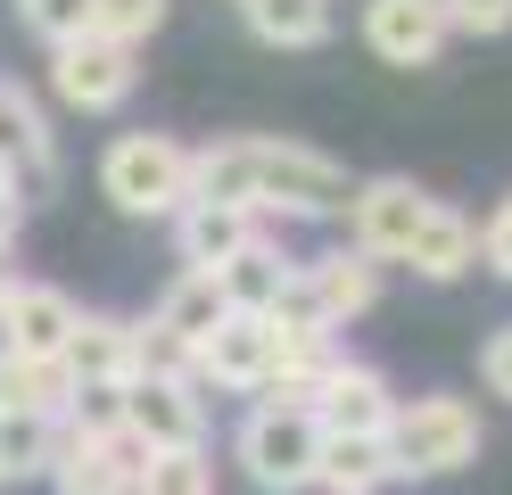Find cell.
<instances>
[{"instance_id": "1", "label": "cell", "mask_w": 512, "mask_h": 495, "mask_svg": "<svg viewBox=\"0 0 512 495\" xmlns=\"http://www.w3.org/2000/svg\"><path fill=\"white\" fill-rule=\"evenodd\" d=\"M389 462H397V479H446V471H463V462L479 454V413L463 405V396H413V405L389 413Z\"/></svg>"}, {"instance_id": "2", "label": "cell", "mask_w": 512, "mask_h": 495, "mask_svg": "<svg viewBox=\"0 0 512 495\" xmlns=\"http://www.w3.org/2000/svg\"><path fill=\"white\" fill-rule=\"evenodd\" d=\"M248 174H256V215H339L356 198L339 157L298 141H248Z\"/></svg>"}, {"instance_id": "3", "label": "cell", "mask_w": 512, "mask_h": 495, "mask_svg": "<svg viewBox=\"0 0 512 495\" xmlns=\"http://www.w3.org/2000/svg\"><path fill=\"white\" fill-rule=\"evenodd\" d=\"M100 190L124 215H182L190 207V149L166 132H124L100 157Z\"/></svg>"}, {"instance_id": "4", "label": "cell", "mask_w": 512, "mask_h": 495, "mask_svg": "<svg viewBox=\"0 0 512 495\" xmlns=\"http://www.w3.org/2000/svg\"><path fill=\"white\" fill-rule=\"evenodd\" d=\"M314 454H323V429L314 413H281V405H256L240 421V462L265 495H298L314 487Z\"/></svg>"}, {"instance_id": "5", "label": "cell", "mask_w": 512, "mask_h": 495, "mask_svg": "<svg viewBox=\"0 0 512 495\" xmlns=\"http://www.w3.org/2000/svg\"><path fill=\"white\" fill-rule=\"evenodd\" d=\"M422 215H430V190H422V182L372 174V182H356V198H347V223H356V240H347V248L372 256V264H405Z\"/></svg>"}, {"instance_id": "6", "label": "cell", "mask_w": 512, "mask_h": 495, "mask_svg": "<svg viewBox=\"0 0 512 495\" xmlns=\"http://www.w3.org/2000/svg\"><path fill=\"white\" fill-rule=\"evenodd\" d=\"M273 372H281V355H273L265 314H223L207 339L190 347V380H215V388H232V396H265Z\"/></svg>"}, {"instance_id": "7", "label": "cell", "mask_w": 512, "mask_h": 495, "mask_svg": "<svg viewBox=\"0 0 512 495\" xmlns=\"http://www.w3.org/2000/svg\"><path fill=\"white\" fill-rule=\"evenodd\" d=\"M314 429H323V438H380V429H389V413H397V396H389V380L372 372V363H331L323 380H314Z\"/></svg>"}, {"instance_id": "8", "label": "cell", "mask_w": 512, "mask_h": 495, "mask_svg": "<svg viewBox=\"0 0 512 495\" xmlns=\"http://www.w3.org/2000/svg\"><path fill=\"white\" fill-rule=\"evenodd\" d=\"M0 174H9V190H34V198H50V190H58L50 124H42L34 91H25L17 75H0Z\"/></svg>"}, {"instance_id": "9", "label": "cell", "mask_w": 512, "mask_h": 495, "mask_svg": "<svg viewBox=\"0 0 512 495\" xmlns=\"http://www.w3.org/2000/svg\"><path fill=\"white\" fill-rule=\"evenodd\" d=\"M124 438L141 454L157 446H207V405L190 396V380H133L124 388Z\"/></svg>"}, {"instance_id": "10", "label": "cell", "mask_w": 512, "mask_h": 495, "mask_svg": "<svg viewBox=\"0 0 512 495\" xmlns=\"http://www.w3.org/2000/svg\"><path fill=\"white\" fill-rule=\"evenodd\" d=\"M50 83H58V99H67V108H83V116L124 108V91H133V50H116V42H100V33H83V42L50 50Z\"/></svg>"}, {"instance_id": "11", "label": "cell", "mask_w": 512, "mask_h": 495, "mask_svg": "<svg viewBox=\"0 0 512 495\" xmlns=\"http://www.w3.org/2000/svg\"><path fill=\"white\" fill-rule=\"evenodd\" d=\"M75 322H83V306H75L67 289L17 281V297L0 306V347H9V355H34V363H58L67 339H75Z\"/></svg>"}, {"instance_id": "12", "label": "cell", "mask_w": 512, "mask_h": 495, "mask_svg": "<svg viewBox=\"0 0 512 495\" xmlns=\"http://www.w3.org/2000/svg\"><path fill=\"white\" fill-rule=\"evenodd\" d=\"M364 42L380 66H430L446 50L438 0H364Z\"/></svg>"}, {"instance_id": "13", "label": "cell", "mask_w": 512, "mask_h": 495, "mask_svg": "<svg viewBox=\"0 0 512 495\" xmlns=\"http://www.w3.org/2000/svg\"><path fill=\"white\" fill-rule=\"evenodd\" d=\"M133 471H141L133 438H67L58 429V462H50L58 495H133Z\"/></svg>"}, {"instance_id": "14", "label": "cell", "mask_w": 512, "mask_h": 495, "mask_svg": "<svg viewBox=\"0 0 512 495\" xmlns=\"http://www.w3.org/2000/svg\"><path fill=\"white\" fill-rule=\"evenodd\" d=\"M58 363H67V380H75V388H133V322H116V314H83Z\"/></svg>"}, {"instance_id": "15", "label": "cell", "mask_w": 512, "mask_h": 495, "mask_svg": "<svg viewBox=\"0 0 512 495\" xmlns=\"http://www.w3.org/2000/svg\"><path fill=\"white\" fill-rule=\"evenodd\" d=\"M298 281H306V297H314V306H323V322H331V330L380 306V264H372V256H356V248H331V256H314Z\"/></svg>"}, {"instance_id": "16", "label": "cell", "mask_w": 512, "mask_h": 495, "mask_svg": "<svg viewBox=\"0 0 512 495\" xmlns=\"http://www.w3.org/2000/svg\"><path fill=\"white\" fill-rule=\"evenodd\" d=\"M405 264H413L422 281H463L471 264H479V223H471L463 207H446V198H430V215H422V231H413Z\"/></svg>"}, {"instance_id": "17", "label": "cell", "mask_w": 512, "mask_h": 495, "mask_svg": "<svg viewBox=\"0 0 512 495\" xmlns=\"http://www.w3.org/2000/svg\"><path fill=\"white\" fill-rule=\"evenodd\" d=\"M248 240H265V231H256V215H232V207H182V215H174L182 273H215V264H232Z\"/></svg>"}, {"instance_id": "18", "label": "cell", "mask_w": 512, "mask_h": 495, "mask_svg": "<svg viewBox=\"0 0 512 495\" xmlns=\"http://www.w3.org/2000/svg\"><path fill=\"white\" fill-rule=\"evenodd\" d=\"M215 289H223V314H265L290 289V264H281L273 240H248L232 264H215Z\"/></svg>"}, {"instance_id": "19", "label": "cell", "mask_w": 512, "mask_h": 495, "mask_svg": "<svg viewBox=\"0 0 512 495\" xmlns=\"http://www.w3.org/2000/svg\"><path fill=\"white\" fill-rule=\"evenodd\" d=\"M389 479H397L389 438H323V454H314V487H331V495H372Z\"/></svg>"}, {"instance_id": "20", "label": "cell", "mask_w": 512, "mask_h": 495, "mask_svg": "<svg viewBox=\"0 0 512 495\" xmlns=\"http://www.w3.org/2000/svg\"><path fill=\"white\" fill-rule=\"evenodd\" d=\"M67 363H34V355H9L0 347V413H42V421H58L67 413Z\"/></svg>"}, {"instance_id": "21", "label": "cell", "mask_w": 512, "mask_h": 495, "mask_svg": "<svg viewBox=\"0 0 512 495\" xmlns=\"http://www.w3.org/2000/svg\"><path fill=\"white\" fill-rule=\"evenodd\" d=\"M157 330H166V339L190 355V347H199L207 339V330L223 322V289H215V273H182L166 297H157V314H149Z\"/></svg>"}, {"instance_id": "22", "label": "cell", "mask_w": 512, "mask_h": 495, "mask_svg": "<svg viewBox=\"0 0 512 495\" xmlns=\"http://www.w3.org/2000/svg\"><path fill=\"white\" fill-rule=\"evenodd\" d=\"M240 17L273 50H314L331 33V0H240Z\"/></svg>"}, {"instance_id": "23", "label": "cell", "mask_w": 512, "mask_h": 495, "mask_svg": "<svg viewBox=\"0 0 512 495\" xmlns=\"http://www.w3.org/2000/svg\"><path fill=\"white\" fill-rule=\"evenodd\" d=\"M50 462H58V421L0 413V487L9 479H50Z\"/></svg>"}, {"instance_id": "24", "label": "cell", "mask_w": 512, "mask_h": 495, "mask_svg": "<svg viewBox=\"0 0 512 495\" xmlns=\"http://www.w3.org/2000/svg\"><path fill=\"white\" fill-rule=\"evenodd\" d=\"M133 495H215V462H207V446H157V454H141Z\"/></svg>"}, {"instance_id": "25", "label": "cell", "mask_w": 512, "mask_h": 495, "mask_svg": "<svg viewBox=\"0 0 512 495\" xmlns=\"http://www.w3.org/2000/svg\"><path fill=\"white\" fill-rule=\"evenodd\" d=\"M157 25H166V0H91V33H100V42H116V50L149 42Z\"/></svg>"}, {"instance_id": "26", "label": "cell", "mask_w": 512, "mask_h": 495, "mask_svg": "<svg viewBox=\"0 0 512 495\" xmlns=\"http://www.w3.org/2000/svg\"><path fill=\"white\" fill-rule=\"evenodd\" d=\"M25 25H34L50 50H67V42L91 33V0H25Z\"/></svg>"}, {"instance_id": "27", "label": "cell", "mask_w": 512, "mask_h": 495, "mask_svg": "<svg viewBox=\"0 0 512 495\" xmlns=\"http://www.w3.org/2000/svg\"><path fill=\"white\" fill-rule=\"evenodd\" d=\"M446 33H504L512 25V0H438Z\"/></svg>"}, {"instance_id": "28", "label": "cell", "mask_w": 512, "mask_h": 495, "mask_svg": "<svg viewBox=\"0 0 512 495\" xmlns=\"http://www.w3.org/2000/svg\"><path fill=\"white\" fill-rule=\"evenodd\" d=\"M479 256H488V264H496V273L512 281V198H504V207H496L488 223H479Z\"/></svg>"}, {"instance_id": "29", "label": "cell", "mask_w": 512, "mask_h": 495, "mask_svg": "<svg viewBox=\"0 0 512 495\" xmlns=\"http://www.w3.org/2000/svg\"><path fill=\"white\" fill-rule=\"evenodd\" d=\"M479 380H488L496 396H512V322L488 339V355H479Z\"/></svg>"}, {"instance_id": "30", "label": "cell", "mask_w": 512, "mask_h": 495, "mask_svg": "<svg viewBox=\"0 0 512 495\" xmlns=\"http://www.w3.org/2000/svg\"><path fill=\"white\" fill-rule=\"evenodd\" d=\"M17 297V248H0V306Z\"/></svg>"}, {"instance_id": "31", "label": "cell", "mask_w": 512, "mask_h": 495, "mask_svg": "<svg viewBox=\"0 0 512 495\" xmlns=\"http://www.w3.org/2000/svg\"><path fill=\"white\" fill-rule=\"evenodd\" d=\"M0 248H17V198H0Z\"/></svg>"}, {"instance_id": "32", "label": "cell", "mask_w": 512, "mask_h": 495, "mask_svg": "<svg viewBox=\"0 0 512 495\" xmlns=\"http://www.w3.org/2000/svg\"><path fill=\"white\" fill-rule=\"evenodd\" d=\"M17 9H25V0H17Z\"/></svg>"}]
</instances>
